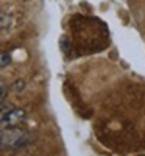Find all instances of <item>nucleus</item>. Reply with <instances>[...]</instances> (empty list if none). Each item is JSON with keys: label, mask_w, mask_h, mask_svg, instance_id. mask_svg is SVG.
Instances as JSON below:
<instances>
[{"label": "nucleus", "mask_w": 145, "mask_h": 156, "mask_svg": "<svg viewBox=\"0 0 145 156\" xmlns=\"http://www.w3.org/2000/svg\"><path fill=\"white\" fill-rule=\"evenodd\" d=\"M28 134L20 129L19 126L14 128H2V134H0V144L2 148H20L28 144Z\"/></svg>", "instance_id": "nucleus-1"}, {"label": "nucleus", "mask_w": 145, "mask_h": 156, "mask_svg": "<svg viewBox=\"0 0 145 156\" xmlns=\"http://www.w3.org/2000/svg\"><path fill=\"white\" fill-rule=\"evenodd\" d=\"M2 128H14V126H19L20 123L25 122V114L23 109L20 108H14L12 105H6L5 101H2Z\"/></svg>", "instance_id": "nucleus-2"}, {"label": "nucleus", "mask_w": 145, "mask_h": 156, "mask_svg": "<svg viewBox=\"0 0 145 156\" xmlns=\"http://www.w3.org/2000/svg\"><path fill=\"white\" fill-rule=\"evenodd\" d=\"M8 62H9V55L6 53V51H3L2 53V67H6Z\"/></svg>", "instance_id": "nucleus-3"}]
</instances>
